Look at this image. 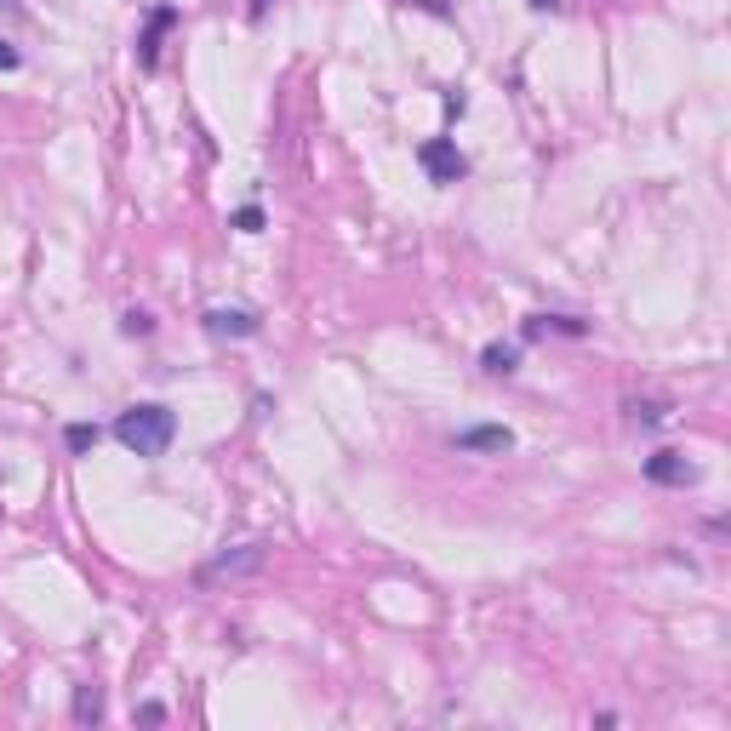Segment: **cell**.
Listing matches in <instances>:
<instances>
[{"label":"cell","instance_id":"obj_7","mask_svg":"<svg viewBox=\"0 0 731 731\" xmlns=\"http://www.w3.org/2000/svg\"><path fill=\"white\" fill-rule=\"evenodd\" d=\"M172 23H178V6H155V12H149V29H143V40H138V58L149 63V69H155V58H160V35H166Z\"/></svg>","mask_w":731,"mask_h":731},{"label":"cell","instance_id":"obj_3","mask_svg":"<svg viewBox=\"0 0 731 731\" xmlns=\"http://www.w3.org/2000/svg\"><path fill=\"white\" fill-rule=\"evenodd\" d=\"M263 566V543H240V549H223L212 566H200V583H218V577H246Z\"/></svg>","mask_w":731,"mask_h":731},{"label":"cell","instance_id":"obj_6","mask_svg":"<svg viewBox=\"0 0 731 731\" xmlns=\"http://www.w3.org/2000/svg\"><path fill=\"white\" fill-rule=\"evenodd\" d=\"M206 332L212 337H257V315L252 309H206Z\"/></svg>","mask_w":731,"mask_h":731},{"label":"cell","instance_id":"obj_13","mask_svg":"<svg viewBox=\"0 0 731 731\" xmlns=\"http://www.w3.org/2000/svg\"><path fill=\"white\" fill-rule=\"evenodd\" d=\"M235 229H240V235H257V229H263V206H240Z\"/></svg>","mask_w":731,"mask_h":731},{"label":"cell","instance_id":"obj_20","mask_svg":"<svg viewBox=\"0 0 731 731\" xmlns=\"http://www.w3.org/2000/svg\"><path fill=\"white\" fill-rule=\"evenodd\" d=\"M263 12H269V0H252V18H263Z\"/></svg>","mask_w":731,"mask_h":731},{"label":"cell","instance_id":"obj_8","mask_svg":"<svg viewBox=\"0 0 731 731\" xmlns=\"http://www.w3.org/2000/svg\"><path fill=\"white\" fill-rule=\"evenodd\" d=\"M480 366L492 377H509L514 366H520V349H514V343H486V349H480Z\"/></svg>","mask_w":731,"mask_h":731},{"label":"cell","instance_id":"obj_19","mask_svg":"<svg viewBox=\"0 0 731 731\" xmlns=\"http://www.w3.org/2000/svg\"><path fill=\"white\" fill-rule=\"evenodd\" d=\"M526 6H537V12H549V6H560V0H526Z\"/></svg>","mask_w":731,"mask_h":731},{"label":"cell","instance_id":"obj_11","mask_svg":"<svg viewBox=\"0 0 731 731\" xmlns=\"http://www.w3.org/2000/svg\"><path fill=\"white\" fill-rule=\"evenodd\" d=\"M543 332H566V337H583V332H589V326H583V320H577V315H543Z\"/></svg>","mask_w":731,"mask_h":731},{"label":"cell","instance_id":"obj_9","mask_svg":"<svg viewBox=\"0 0 731 731\" xmlns=\"http://www.w3.org/2000/svg\"><path fill=\"white\" fill-rule=\"evenodd\" d=\"M75 720H80V726H98V720H103V692H98V686H80V692H75Z\"/></svg>","mask_w":731,"mask_h":731},{"label":"cell","instance_id":"obj_4","mask_svg":"<svg viewBox=\"0 0 731 731\" xmlns=\"http://www.w3.org/2000/svg\"><path fill=\"white\" fill-rule=\"evenodd\" d=\"M646 480H657V486H697V463H686L680 452H652L646 457Z\"/></svg>","mask_w":731,"mask_h":731},{"label":"cell","instance_id":"obj_16","mask_svg":"<svg viewBox=\"0 0 731 731\" xmlns=\"http://www.w3.org/2000/svg\"><path fill=\"white\" fill-rule=\"evenodd\" d=\"M138 720H149V726H160V720H166V709H160V703H143V709H138Z\"/></svg>","mask_w":731,"mask_h":731},{"label":"cell","instance_id":"obj_10","mask_svg":"<svg viewBox=\"0 0 731 731\" xmlns=\"http://www.w3.org/2000/svg\"><path fill=\"white\" fill-rule=\"evenodd\" d=\"M98 440H103V429H98V423H69V429H63V446H69V452H92V446H98Z\"/></svg>","mask_w":731,"mask_h":731},{"label":"cell","instance_id":"obj_5","mask_svg":"<svg viewBox=\"0 0 731 731\" xmlns=\"http://www.w3.org/2000/svg\"><path fill=\"white\" fill-rule=\"evenodd\" d=\"M452 446L457 452H509L514 435L503 429V423H475V429H457Z\"/></svg>","mask_w":731,"mask_h":731},{"label":"cell","instance_id":"obj_17","mask_svg":"<svg viewBox=\"0 0 731 731\" xmlns=\"http://www.w3.org/2000/svg\"><path fill=\"white\" fill-rule=\"evenodd\" d=\"M0 69H18V46H6V40H0Z\"/></svg>","mask_w":731,"mask_h":731},{"label":"cell","instance_id":"obj_18","mask_svg":"<svg viewBox=\"0 0 731 731\" xmlns=\"http://www.w3.org/2000/svg\"><path fill=\"white\" fill-rule=\"evenodd\" d=\"M0 12H6V18H23V0H0Z\"/></svg>","mask_w":731,"mask_h":731},{"label":"cell","instance_id":"obj_15","mask_svg":"<svg viewBox=\"0 0 731 731\" xmlns=\"http://www.w3.org/2000/svg\"><path fill=\"white\" fill-rule=\"evenodd\" d=\"M412 6H423V12H435V18H446V12H452V0H412Z\"/></svg>","mask_w":731,"mask_h":731},{"label":"cell","instance_id":"obj_14","mask_svg":"<svg viewBox=\"0 0 731 731\" xmlns=\"http://www.w3.org/2000/svg\"><path fill=\"white\" fill-rule=\"evenodd\" d=\"M120 332H126V337H149V332H155V320L143 315V309H132V315L120 320Z\"/></svg>","mask_w":731,"mask_h":731},{"label":"cell","instance_id":"obj_12","mask_svg":"<svg viewBox=\"0 0 731 731\" xmlns=\"http://www.w3.org/2000/svg\"><path fill=\"white\" fill-rule=\"evenodd\" d=\"M629 417L652 429V423H663V406H657V400H634V406H629Z\"/></svg>","mask_w":731,"mask_h":731},{"label":"cell","instance_id":"obj_1","mask_svg":"<svg viewBox=\"0 0 731 731\" xmlns=\"http://www.w3.org/2000/svg\"><path fill=\"white\" fill-rule=\"evenodd\" d=\"M115 440L138 457H166L178 440V412L172 406H132L115 417Z\"/></svg>","mask_w":731,"mask_h":731},{"label":"cell","instance_id":"obj_2","mask_svg":"<svg viewBox=\"0 0 731 731\" xmlns=\"http://www.w3.org/2000/svg\"><path fill=\"white\" fill-rule=\"evenodd\" d=\"M417 166L429 172V183H457L463 172H469V160H463V149H457L452 138H429L423 149H417Z\"/></svg>","mask_w":731,"mask_h":731}]
</instances>
